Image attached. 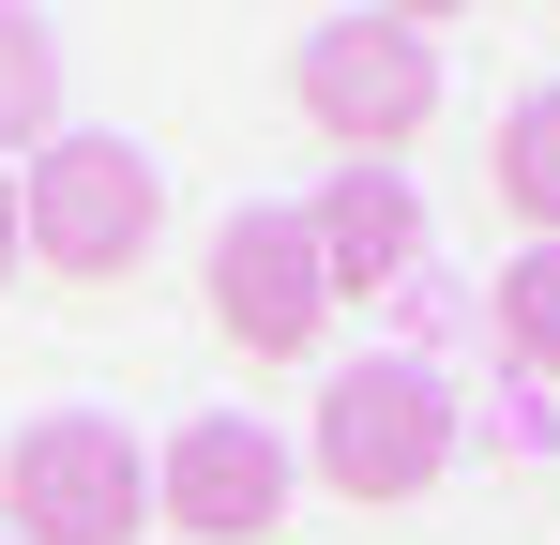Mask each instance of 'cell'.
<instances>
[{
    "mask_svg": "<svg viewBox=\"0 0 560 545\" xmlns=\"http://www.w3.org/2000/svg\"><path fill=\"white\" fill-rule=\"evenodd\" d=\"M152 228H167V167L137 152V137H46L31 182H15V243L61 272V288H121V272L152 258Z\"/></svg>",
    "mask_w": 560,
    "mask_h": 545,
    "instance_id": "obj_1",
    "label": "cell"
},
{
    "mask_svg": "<svg viewBox=\"0 0 560 545\" xmlns=\"http://www.w3.org/2000/svg\"><path fill=\"white\" fill-rule=\"evenodd\" d=\"M288 106H303L349 167H394V152L440 121V46H424V15H318V31L288 46Z\"/></svg>",
    "mask_w": 560,
    "mask_h": 545,
    "instance_id": "obj_2",
    "label": "cell"
},
{
    "mask_svg": "<svg viewBox=\"0 0 560 545\" xmlns=\"http://www.w3.org/2000/svg\"><path fill=\"white\" fill-rule=\"evenodd\" d=\"M152 531V454L106 409H46L0 454V545H137Z\"/></svg>",
    "mask_w": 560,
    "mask_h": 545,
    "instance_id": "obj_3",
    "label": "cell"
},
{
    "mask_svg": "<svg viewBox=\"0 0 560 545\" xmlns=\"http://www.w3.org/2000/svg\"><path fill=\"white\" fill-rule=\"evenodd\" d=\"M455 469V394H440V363H349L334 394H318V485L334 500H424Z\"/></svg>",
    "mask_w": 560,
    "mask_h": 545,
    "instance_id": "obj_4",
    "label": "cell"
},
{
    "mask_svg": "<svg viewBox=\"0 0 560 545\" xmlns=\"http://www.w3.org/2000/svg\"><path fill=\"white\" fill-rule=\"evenodd\" d=\"M288 485H303V454L273 425H243V409H197L183 440L152 454V515L183 545H273L288 531Z\"/></svg>",
    "mask_w": 560,
    "mask_h": 545,
    "instance_id": "obj_5",
    "label": "cell"
},
{
    "mask_svg": "<svg viewBox=\"0 0 560 545\" xmlns=\"http://www.w3.org/2000/svg\"><path fill=\"white\" fill-rule=\"evenodd\" d=\"M212 334L243 363H303L334 334V272L303 243V212H228L212 228Z\"/></svg>",
    "mask_w": 560,
    "mask_h": 545,
    "instance_id": "obj_6",
    "label": "cell"
},
{
    "mask_svg": "<svg viewBox=\"0 0 560 545\" xmlns=\"http://www.w3.org/2000/svg\"><path fill=\"white\" fill-rule=\"evenodd\" d=\"M303 243H318V272H334V303H378V288H409V258H424V197L394 167H349L318 212H303Z\"/></svg>",
    "mask_w": 560,
    "mask_h": 545,
    "instance_id": "obj_7",
    "label": "cell"
},
{
    "mask_svg": "<svg viewBox=\"0 0 560 545\" xmlns=\"http://www.w3.org/2000/svg\"><path fill=\"white\" fill-rule=\"evenodd\" d=\"M485 182H500V212H515L530 243H560V77L500 106V152H485Z\"/></svg>",
    "mask_w": 560,
    "mask_h": 545,
    "instance_id": "obj_8",
    "label": "cell"
},
{
    "mask_svg": "<svg viewBox=\"0 0 560 545\" xmlns=\"http://www.w3.org/2000/svg\"><path fill=\"white\" fill-rule=\"evenodd\" d=\"M500 349L530 363V379H560V243L500 258Z\"/></svg>",
    "mask_w": 560,
    "mask_h": 545,
    "instance_id": "obj_9",
    "label": "cell"
},
{
    "mask_svg": "<svg viewBox=\"0 0 560 545\" xmlns=\"http://www.w3.org/2000/svg\"><path fill=\"white\" fill-rule=\"evenodd\" d=\"M46 121H61V46H46L31 15H0V152L46 137Z\"/></svg>",
    "mask_w": 560,
    "mask_h": 545,
    "instance_id": "obj_10",
    "label": "cell"
},
{
    "mask_svg": "<svg viewBox=\"0 0 560 545\" xmlns=\"http://www.w3.org/2000/svg\"><path fill=\"white\" fill-rule=\"evenodd\" d=\"M15 258H31V243H15V182H0V272H15Z\"/></svg>",
    "mask_w": 560,
    "mask_h": 545,
    "instance_id": "obj_11",
    "label": "cell"
}]
</instances>
